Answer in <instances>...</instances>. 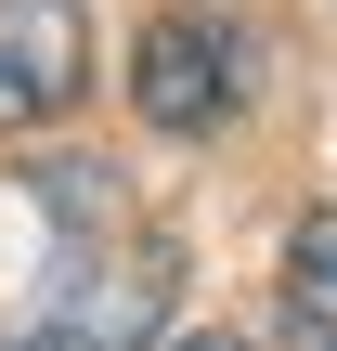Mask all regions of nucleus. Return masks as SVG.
I'll return each instance as SVG.
<instances>
[{
	"instance_id": "nucleus-1",
	"label": "nucleus",
	"mask_w": 337,
	"mask_h": 351,
	"mask_svg": "<svg viewBox=\"0 0 337 351\" xmlns=\"http://www.w3.org/2000/svg\"><path fill=\"white\" fill-rule=\"evenodd\" d=\"M130 104L156 117V130H221L234 104H247V26L234 13H208V0H182V13H156L143 26V52H130Z\"/></svg>"
},
{
	"instance_id": "nucleus-2",
	"label": "nucleus",
	"mask_w": 337,
	"mask_h": 351,
	"mask_svg": "<svg viewBox=\"0 0 337 351\" xmlns=\"http://www.w3.org/2000/svg\"><path fill=\"white\" fill-rule=\"evenodd\" d=\"M169 326V247L143 234V247H117V261H91L39 326H13L0 351H156Z\"/></svg>"
},
{
	"instance_id": "nucleus-3",
	"label": "nucleus",
	"mask_w": 337,
	"mask_h": 351,
	"mask_svg": "<svg viewBox=\"0 0 337 351\" xmlns=\"http://www.w3.org/2000/svg\"><path fill=\"white\" fill-rule=\"evenodd\" d=\"M91 91V0H0V130H39Z\"/></svg>"
},
{
	"instance_id": "nucleus-4",
	"label": "nucleus",
	"mask_w": 337,
	"mask_h": 351,
	"mask_svg": "<svg viewBox=\"0 0 337 351\" xmlns=\"http://www.w3.org/2000/svg\"><path fill=\"white\" fill-rule=\"evenodd\" d=\"M286 351H337V195L286 234Z\"/></svg>"
},
{
	"instance_id": "nucleus-5",
	"label": "nucleus",
	"mask_w": 337,
	"mask_h": 351,
	"mask_svg": "<svg viewBox=\"0 0 337 351\" xmlns=\"http://www.w3.org/2000/svg\"><path fill=\"white\" fill-rule=\"evenodd\" d=\"M169 351H247V339H169Z\"/></svg>"
}]
</instances>
